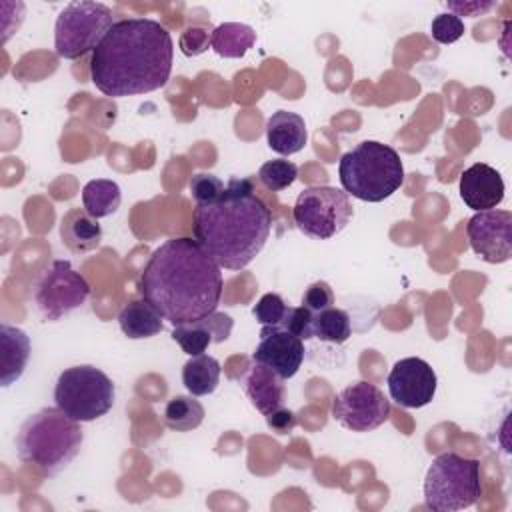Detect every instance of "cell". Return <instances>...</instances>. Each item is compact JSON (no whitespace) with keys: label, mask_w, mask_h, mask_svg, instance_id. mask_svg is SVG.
I'll return each instance as SVG.
<instances>
[{"label":"cell","mask_w":512,"mask_h":512,"mask_svg":"<svg viewBox=\"0 0 512 512\" xmlns=\"http://www.w3.org/2000/svg\"><path fill=\"white\" fill-rule=\"evenodd\" d=\"M138 290L164 320L180 326L216 310L222 272L196 240L170 238L150 254Z\"/></svg>","instance_id":"6da1fadb"},{"label":"cell","mask_w":512,"mask_h":512,"mask_svg":"<svg viewBox=\"0 0 512 512\" xmlns=\"http://www.w3.org/2000/svg\"><path fill=\"white\" fill-rule=\"evenodd\" d=\"M174 42L152 18L114 22L90 58V80L106 96L148 94L170 80Z\"/></svg>","instance_id":"7a4b0ae2"},{"label":"cell","mask_w":512,"mask_h":512,"mask_svg":"<svg viewBox=\"0 0 512 512\" xmlns=\"http://www.w3.org/2000/svg\"><path fill=\"white\" fill-rule=\"evenodd\" d=\"M192 228L194 240L220 268L242 270L264 248L272 214L254 194L252 178H230L222 198L196 204Z\"/></svg>","instance_id":"3957f363"},{"label":"cell","mask_w":512,"mask_h":512,"mask_svg":"<svg viewBox=\"0 0 512 512\" xmlns=\"http://www.w3.org/2000/svg\"><path fill=\"white\" fill-rule=\"evenodd\" d=\"M82 442L80 422L54 406L42 408L22 422L16 434V452L24 464L44 476H56L78 456Z\"/></svg>","instance_id":"277c9868"},{"label":"cell","mask_w":512,"mask_h":512,"mask_svg":"<svg viewBox=\"0 0 512 512\" xmlns=\"http://www.w3.org/2000/svg\"><path fill=\"white\" fill-rule=\"evenodd\" d=\"M338 176L346 194L364 202H382L402 186L404 166L392 146L362 140L342 154Z\"/></svg>","instance_id":"5b68a950"},{"label":"cell","mask_w":512,"mask_h":512,"mask_svg":"<svg viewBox=\"0 0 512 512\" xmlns=\"http://www.w3.org/2000/svg\"><path fill=\"white\" fill-rule=\"evenodd\" d=\"M482 496L480 462L456 452L438 454L424 476V504L434 512L474 506Z\"/></svg>","instance_id":"8992f818"},{"label":"cell","mask_w":512,"mask_h":512,"mask_svg":"<svg viewBox=\"0 0 512 512\" xmlns=\"http://www.w3.org/2000/svg\"><path fill=\"white\" fill-rule=\"evenodd\" d=\"M114 398L116 388L108 374L90 364L62 370L54 386L56 406L78 422H92L108 414Z\"/></svg>","instance_id":"52a82bcc"},{"label":"cell","mask_w":512,"mask_h":512,"mask_svg":"<svg viewBox=\"0 0 512 512\" xmlns=\"http://www.w3.org/2000/svg\"><path fill=\"white\" fill-rule=\"evenodd\" d=\"M112 10L102 2H70L54 24V48L60 58L76 60L102 42L114 26Z\"/></svg>","instance_id":"ba28073f"},{"label":"cell","mask_w":512,"mask_h":512,"mask_svg":"<svg viewBox=\"0 0 512 512\" xmlns=\"http://www.w3.org/2000/svg\"><path fill=\"white\" fill-rule=\"evenodd\" d=\"M352 214L354 210L348 194L334 186L304 188L292 208L298 230L314 240L334 238L348 226Z\"/></svg>","instance_id":"9c48e42d"},{"label":"cell","mask_w":512,"mask_h":512,"mask_svg":"<svg viewBox=\"0 0 512 512\" xmlns=\"http://www.w3.org/2000/svg\"><path fill=\"white\" fill-rule=\"evenodd\" d=\"M90 296V284L68 260L52 262L36 284L34 302L44 320L54 322L80 308Z\"/></svg>","instance_id":"30bf717a"},{"label":"cell","mask_w":512,"mask_h":512,"mask_svg":"<svg viewBox=\"0 0 512 512\" xmlns=\"http://www.w3.org/2000/svg\"><path fill=\"white\" fill-rule=\"evenodd\" d=\"M332 416L352 432H370L388 420L390 400L376 384L360 380L334 396Z\"/></svg>","instance_id":"8fae6325"},{"label":"cell","mask_w":512,"mask_h":512,"mask_svg":"<svg viewBox=\"0 0 512 512\" xmlns=\"http://www.w3.org/2000/svg\"><path fill=\"white\" fill-rule=\"evenodd\" d=\"M468 242L478 258L488 264L508 262L512 256V212L482 210L466 224Z\"/></svg>","instance_id":"7c38bea8"},{"label":"cell","mask_w":512,"mask_h":512,"mask_svg":"<svg viewBox=\"0 0 512 512\" xmlns=\"http://www.w3.org/2000/svg\"><path fill=\"white\" fill-rule=\"evenodd\" d=\"M438 378L432 366L416 356L400 358L388 374L390 398L402 408H422L432 402Z\"/></svg>","instance_id":"4fadbf2b"},{"label":"cell","mask_w":512,"mask_h":512,"mask_svg":"<svg viewBox=\"0 0 512 512\" xmlns=\"http://www.w3.org/2000/svg\"><path fill=\"white\" fill-rule=\"evenodd\" d=\"M252 360L272 368L280 378H292L304 362V340L280 326H262Z\"/></svg>","instance_id":"5bb4252c"},{"label":"cell","mask_w":512,"mask_h":512,"mask_svg":"<svg viewBox=\"0 0 512 512\" xmlns=\"http://www.w3.org/2000/svg\"><path fill=\"white\" fill-rule=\"evenodd\" d=\"M458 192L468 208L476 212L492 210L504 200V180L496 168L476 162L460 174Z\"/></svg>","instance_id":"9a60e30c"},{"label":"cell","mask_w":512,"mask_h":512,"mask_svg":"<svg viewBox=\"0 0 512 512\" xmlns=\"http://www.w3.org/2000/svg\"><path fill=\"white\" fill-rule=\"evenodd\" d=\"M232 326L234 320L228 314L214 310L196 322L174 326L172 340L178 342L188 356H198L204 354L212 342H224L230 336Z\"/></svg>","instance_id":"2e32d148"},{"label":"cell","mask_w":512,"mask_h":512,"mask_svg":"<svg viewBox=\"0 0 512 512\" xmlns=\"http://www.w3.org/2000/svg\"><path fill=\"white\" fill-rule=\"evenodd\" d=\"M246 396L250 398L252 406L260 414H270L272 410L284 406V378H280L272 368L254 362L246 368V372L240 378Z\"/></svg>","instance_id":"e0dca14e"},{"label":"cell","mask_w":512,"mask_h":512,"mask_svg":"<svg viewBox=\"0 0 512 512\" xmlns=\"http://www.w3.org/2000/svg\"><path fill=\"white\" fill-rule=\"evenodd\" d=\"M266 140L268 146L280 156H292L300 152L308 142L304 118L296 112L276 110L266 120Z\"/></svg>","instance_id":"ac0fdd59"},{"label":"cell","mask_w":512,"mask_h":512,"mask_svg":"<svg viewBox=\"0 0 512 512\" xmlns=\"http://www.w3.org/2000/svg\"><path fill=\"white\" fill-rule=\"evenodd\" d=\"M60 240L74 254H86L100 246L102 226L84 208H70L60 220Z\"/></svg>","instance_id":"d6986e66"},{"label":"cell","mask_w":512,"mask_h":512,"mask_svg":"<svg viewBox=\"0 0 512 512\" xmlns=\"http://www.w3.org/2000/svg\"><path fill=\"white\" fill-rule=\"evenodd\" d=\"M0 348H2V366H0V384L6 388L22 378L28 358H30V338L22 328L2 324L0 326Z\"/></svg>","instance_id":"ffe728a7"},{"label":"cell","mask_w":512,"mask_h":512,"mask_svg":"<svg viewBox=\"0 0 512 512\" xmlns=\"http://www.w3.org/2000/svg\"><path fill=\"white\" fill-rule=\"evenodd\" d=\"M162 320L164 318L160 316V312L144 298L130 300L118 312L120 330L124 332V336L132 338V340H142V338L156 336L164 328Z\"/></svg>","instance_id":"44dd1931"},{"label":"cell","mask_w":512,"mask_h":512,"mask_svg":"<svg viewBox=\"0 0 512 512\" xmlns=\"http://www.w3.org/2000/svg\"><path fill=\"white\" fill-rule=\"evenodd\" d=\"M254 42V28L242 22H224L210 32V48L222 58H242Z\"/></svg>","instance_id":"7402d4cb"},{"label":"cell","mask_w":512,"mask_h":512,"mask_svg":"<svg viewBox=\"0 0 512 512\" xmlns=\"http://www.w3.org/2000/svg\"><path fill=\"white\" fill-rule=\"evenodd\" d=\"M120 202L122 192L114 180L94 178L82 188V208L96 220L114 214L120 208Z\"/></svg>","instance_id":"603a6c76"},{"label":"cell","mask_w":512,"mask_h":512,"mask_svg":"<svg viewBox=\"0 0 512 512\" xmlns=\"http://www.w3.org/2000/svg\"><path fill=\"white\" fill-rule=\"evenodd\" d=\"M220 382V362L212 356H192L182 366V384L192 396H206L216 390Z\"/></svg>","instance_id":"cb8c5ba5"},{"label":"cell","mask_w":512,"mask_h":512,"mask_svg":"<svg viewBox=\"0 0 512 512\" xmlns=\"http://www.w3.org/2000/svg\"><path fill=\"white\" fill-rule=\"evenodd\" d=\"M204 420V406L190 396H174L164 406V424L176 432H190Z\"/></svg>","instance_id":"d4e9b609"},{"label":"cell","mask_w":512,"mask_h":512,"mask_svg":"<svg viewBox=\"0 0 512 512\" xmlns=\"http://www.w3.org/2000/svg\"><path fill=\"white\" fill-rule=\"evenodd\" d=\"M312 334L322 342L344 344L352 336L348 312L334 306L316 312L312 320Z\"/></svg>","instance_id":"484cf974"},{"label":"cell","mask_w":512,"mask_h":512,"mask_svg":"<svg viewBox=\"0 0 512 512\" xmlns=\"http://www.w3.org/2000/svg\"><path fill=\"white\" fill-rule=\"evenodd\" d=\"M296 178H298V166L284 158L268 160L258 170V180L262 182L264 188H268L272 192L286 190L288 186H292V182Z\"/></svg>","instance_id":"4316f807"},{"label":"cell","mask_w":512,"mask_h":512,"mask_svg":"<svg viewBox=\"0 0 512 512\" xmlns=\"http://www.w3.org/2000/svg\"><path fill=\"white\" fill-rule=\"evenodd\" d=\"M286 308L288 306L280 294L268 292L256 302V306L252 308V314L256 322H260L262 326H278L286 314Z\"/></svg>","instance_id":"83f0119b"},{"label":"cell","mask_w":512,"mask_h":512,"mask_svg":"<svg viewBox=\"0 0 512 512\" xmlns=\"http://www.w3.org/2000/svg\"><path fill=\"white\" fill-rule=\"evenodd\" d=\"M430 32L438 44H452L464 36V22L452 12H442L434 16L430 24Z\"/></svg>","instance_id":"f1b7e54d"},{"label":"cell","mask_w":512,"mask_h":512,"mask_svg":"<svg viewBox=\"0 0 512 512\" xmlns=\"http://www.w3.org/2000/svg\"><path fill=\"white\" fill-rule=\"evenodd\" d=\"M224 188H226V184L214 174L200 172V174H194L190 180V192H192V198L196 200V204H208V202L222 198Z\"/></svg>","instance_id":"f546056e"},{"label":"cell","mask_w":512,"mask_h":512,"mask_svg":"<svg viewBox=\"0 0 512 512\" xmlns=\"http://www.w3.org/2000/svg\"><path fill=\"white\" fill-rule=\"evenodd\" d=\"M312 320H314V312H310L306 306H288L278 326L296 334L302 340H308V338H314Z\"/></svg>","instance_id":"4dcf8cb0"},{"label":"cell","mask_w":512,"mask_h":512,"mask_svg":"<svg viewBox=\"0 0 512 512\" xmlns=\"http://www.w3.org/2000/svg\"><path fill=\"white\" fill-rule=\"evenodd\" d=\"M212 32V30H210ZM210 32L204 26H188L182 30L178 46L184 56H200L210 48Z\"/></svg>","instance_id":"1f68e13d"},{"label":"cell","mask_w":512,"mask_h":512,"mask_svg":"<svg viewBox=\"0 0 512 512\" xmlns=\"http://www.w3.org/2000/svg\"><path fill=\"white\" fill-rule=\"evenodd\" d=\"M334 304V292L330 288L328 282L324 280H318V282H312L304 296H302V306H306L310 312H320V310H326Z\"/></svg>","instance_id":"d6a6232c"},{"label":"cell","mask_w":512,"mask_h":512,"mask_svg":"<svg viewBox=\"0 0 512 512\" xmlns=\"http://www.w3.org/2000/svg\"><path fill=\"white\" fill-rule=\"evenodd\" d=\"M266 424L276 434H290L296 428V424H298V416L292 410L280 406V408L272 410L270 414H266Z\"/></svg>","instance_id":"836d02e7"},{"label":"cell","mask_w":512,"mask_h":512,"mask_svg":"<svg viewBox=\"0 0 512 512\" xmlns=\"http://www.w3.org/2000/svg\"><path fill=\"white\" fill-rule=\"evenodd\" d=\"M494 6V2H446V8L454 14V16H480L484 12H488Z\"/></svg>","instance_id":"e575fe53"}]
</instances>
